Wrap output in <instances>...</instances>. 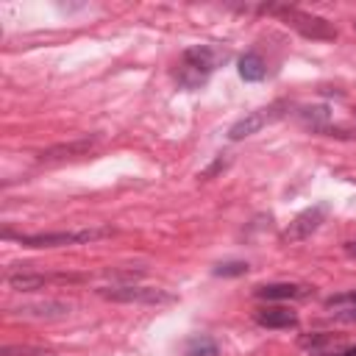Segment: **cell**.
Instances as JSON below:
<instances>
[{
  "mask_svg": "<svg viewBox=\"0 0 356 356\" xmlns=\"http://www.w3.org/2000/svg\"><path fill=\"white\" fill-rule=\"evenodd\" d=\"M228 164H231V156H228V153H220V156H217V159H214V161H211V164H209L197 178H200V181H209V178H214L217 172H222Z\"/></svg>",
  "mask_w": 356,
  "mask_h": 356,
  "instance_id": "cell-18",
  "label": "cell"
},
{
  "mask_svg": "<svg viewBox=\"0 0 356 356\" xmlns=\"http://www.w3.org/2000/svg\"><path fill=\"white\" fill-rule=\"evenodd\" d=\"M70 303L67 300H56V298H47V300H33V303H22L11 312H17L19 317H33V320H58V317H67L70 314Z\"/></svg>",
  "mask_w": 356,
  "mask_h": 356,
  "instance_id": "cell-8",
  "label": "cell"
},
{
  "mask_svg": "<svg viewBox=\"0 0 356 356\" xmlns=\"http://www.w3.org/2000/svg\"><path fill=\"white\" fill-rule=\"evenodd\" d=\"M328 211H331V206H328L325 200H320V203H314V206L303 209V211L289 222V228L281 234V236H284V242H300V239H309V236H312V234L325 222Z\"/></svg>",
  "mask_w": 356,
  "mask_h": 356,
  "instance_id": "cell-6",
  "label": "cell"
},
{
  "mask_svg": "<svg viewBox=\"0 0 356 356\" xmlns=\"http://www.w3.org/2000/svg\"><path fill=\"white\" fill-rule=\"evenodd\" d=\"M236 72H239V78L245 83H259V81L267 78V61H264V56L259 50H248V53L239 56Z\"/></svg>",
  "mask_w": 356,
  "mask_h": 356,
  "instance_id": "cell-12",
  "label": "cell"
},
{
  "mask_svg": "<svg viewBox=\"0 0 356 356\" xmlns=\"http://www.w3.org/2000/svg\"><path fill=\"white\" fill-rule=\"evenodd\" d=\"M298 345H300L303 350H309L312 356H325V353H331V350L345 348V345H342V337H339V334H328V331L303 334V337L298 339Z\"/></svg>",
  "mask_w": 356,
  "mask_h": 356,
  "instance_id": "cell-11",
  "label": "cell"
},
{
  "mask_svg": "<svg viewBox=\"0 0 356 356\" xmlns=\"http://www.w3.org/2000/svg\"><path fill=\"white\" fill-rule=\"evenodd\" d=\"M184 356H220V342L206 334H195L184 342Z\"/></svg>",
  "mask_w": 356,
  "mask_h": 356,
  "instance_id": "cell-15",
  "label": "cell"
},
{
  "mask_svg": "<svg viewBox=\"0 0 356 356\" xmlns=\"http://www.w3.org/2000/svg\"><path fill=\"white\" fill-rule=\"evenodd\" d=\"M295 120H298L300 125H306L309 131L320 134V131L328 128V122H331V108H328L325 103H317V106H300V108L295 111Z\"/></svg>",
  "mask_w": 356,
  "mask_h": 356,
  "instance_id": "cell-14",
  "label": "cell"
},
{
  "mask_svg": "<svg viewBox=\"0 0 356 356\" xmlns=\"http://www.w3.org/2000/svg\"><path fill=\"white\" fill-rule=\"evenodd\" d=\"M256 11L259 14H275V17H281L286 25H292L306 39H320V42L337 39V28L328 19H323L317 14H309V11H300L295 6H259Z\"/></svg>",
  "mask_w": 356,
  "mask_h": 356,
  "instance_id": "cell-2",
  "label": "cell"
},
{
  "mask_svg": "<svg viewBox=\"0 0 356 356\" xmlns=\"http://www.w3.org/2000/svg\"><path fill=\"white\" fill-rule=\"evenodd\" d=\"M325 356H356V345H345V348L331 350V353H325Z\"/></svg>",
  "mask_w": 356,
  "mask_h": 356,
  "instance_id": "cell-21",
  "label": "cell"
},
{
  "mask_svg": "<svg viewBox=\"0 0 356 356\" xmlns=\"http://www.w3.org/2000/svg\"><path fill=\"white\" fill-rule=\"evenodd\" d=\"M97 295L111 303H139V306H164V303L175 300L172 292L156 289V286H142V284H111V286L97 289Z\"/></svg>",
  "mask_w": 356,
  "mask_h": 356,
  "instance_id": "cell-4",
  "label": "cell"
},
{
  "mask_svg": "<svg viewBox=\"0 0 356 356\" xmlns=\"http://www.w3.org/2000/svg\"><path fill=\"white\" fill-rule=\"evenodd\" d=\"M3 356H53L47 348H33V345H6Z\"/></svg>",
  "mask_w": 356,
  "mask_h": 356,
  "instance_id": "cell-17",
  "label": "cell"
},
{
  "mask_svg": "<svg viewBox=\"0 0 356 356\" xmlns=\"http://www.w3.org/2000/svg\"><path fill=\"white\" fill-rule=\"evenodd\" d=\"M328 309H345V306H356V289L350 292H339V295H328L325 298Z\"/></svg>",
  "mask_w": 356,
  "mask_h": 356,
  "instance_id": "cell-19",
  "label": "cell"
},
{
  "mask_svg": "<svg viewBox=\"0 0 356 356\" xmlns=\"http://www.w3.org/2000/svg\"><path fill=\"white\" fill-rule=\"evenodd\" d=\"M50 281H58V284H78L81 275H67V273H56V275H44V273H28V270H8L6 273V284L14 289V292H33V289H42L44 284Z\"/></svg>",
  "mask_w": 356,
  "mask_h": 356,
  "instance_id": "cell-7",
  "label": "cell"
},
{
  "mask_svg": "<svg viewBox=\"0 0 356 356\" xmlns=\"http://www.w3.org/2000/svg\"><path fill=\"white\" fill-rule=\"evenodd\" d=\"M286 111H289V100H275V103H270V106H264V108H256V111L239 117V120L228 128V139H231V142L248 139V136H253L256 131H261L264 125L281 120Z\"/></svg>",
  "mask_w": 356,
  "mask_h": 356,
  "instance_id": "cell-5",
  "label": "cell"
},
{
  "mask_svg": "<svg viewBox=\"0 0 356 356\" xmlns=\"http://www.w3.org/2000/svg\"><path fill=\"white\" fill-rule=\"evenodd\" d=\"M97 145V136H83V139H72V142H61V145H53L47 150H42L36 159L50 164V161H64V159H75V156H83L89 150H95Z\"/></svg>",
  "mask_w": 356,
  "mask_h": 356,
  "instance_id": "cell-9",
  "label": "cell"
},
{
  "mask_svg": "<svg viewBox=\"0 0 356 356\" xmlns=\"http://www.w3.org/2000/svg\"><path fill=\"white\" fill-rule=\"evenodd\" d=\"M111 228H81V231H39V234H14L3 231L6 239H17L25 248H61V245H83L103 236H111Z\"/></svg>",
  "mask_w": 356,
  "mask_h": 356,
  "instance_id": "cell-3",
  "label": "cell"
},
{
  "mask_svg": "<svg viewBox=\"0 0 356 356\" xmlns=\"http://www.w3.org/2000/svg\"><path fill=\"white\" fill-rule=\"evenodd\" d=\"M353 28H356V22H353Z\"/></svg>",
  "mask_w": 356,
  "mask_h": 356,
  "instance_id": "cell-23",
  "label": "cell"
},
{
  "mask_svg": "<svg viewBox=\"0 0 356 356\" xmlns=\"http://www.w3.org/2000/svg\"><path fill=\"white\" fill-rule=\"evenodd\" d=\"M256 323L261 328H295L298 314L292 309H284V306H264L256 312Z\"/></svg>",
  "mask_w": 356,
  "mask_h": 356,
  "instance_id": "cell-13",
  "label": "cell"
},
{
  "mask_svg": "<svg viewBox=\"0 0 356 356\" xmlns=\"http://www.w3.org/2000/svg\"><path fill=\"white\" fill-rule=\"evenodd\" d=\"M225 61H228V53L220 50V47H211V44L186 47V50L181 53V64H178V70H175V81H178L181 89L195 92V89H200V86L211 78V72H214L220 64H225Z\"/></svg>",
  "mask_w": 356,
  "mask_h": 356,
  "instance_id": "cell-1",
  "label": "cell"
},
{
  "mask_svg": "<svg viewBox=\"0 0 356 356\" xmlns=\"http://www.w3.org/2000/svg\"><path fill=\"white\" fill-rule=\"evenodd\" d=\"M342 250H345V253H348L350 259H356V239H350V242H345V245H342Z\"/></svg>",
  "mask_w": 356,
  "mask_h": 356,
  "instance_id": "cell-22",
  "label": "cell"
},
{
  "mask_svg": "<svg viewBox=\"0 0 356 356\" xmlns=\"http://www.w3.org/2000/svg\"><path fill=\"white\" fill-rule=\"evenodd\" d=\"M331 314H334V320H339V323H356V306H345V309L331 312Z\"/></svg>",
  "mask_w": 356,
  "mask_h": 356,
  "instance_id": "cell-20",
  "label": "cell"
},
{
  "mask_svg": "<svg viewBox=\"0 0 356 356\" xmlns=\"http://www.w3.org/2000/svg\"><path fill=\"white\" fill-rule=\"evenodd\" d=\"M248 270H250V264H248V261L231 259V261H220L211 273H214V275H220V278H236V275H245Z\"/></svg>",
  "mask_w": 356,
  "mask_h": 356,
  "instance_id": "cell-16",
  "label": "cell"
},
{
  "mask_svg": "<svg viewBox=\"0 0 356 356\" xmlns=\"http://www.w3.org/2000/svg\"><path fill=\"white\" fill-rule=\"evenodd\" d=\"M309 286L303 284H289V281H275V284H261L253 289V298L259 300H295V298H306Z\"/></svg>",
  "mask_w": 356,
  "mask_h": 356,
  "instance_id": "cell-10",
  "label": "cell"
}]
</instances>
